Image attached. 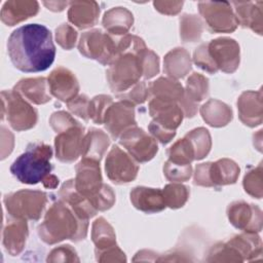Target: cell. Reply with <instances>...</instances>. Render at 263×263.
Masks as SVG:
<instances>
[{
  "label": "cell",
  "instance_id": "16",
  "mask_svg": "<svg viewBox=\"0 0 263 263\" xmlns=\"http://www.w3.org/2000/svg\"><path fill=\"white\" fill-rule=\"evenodd\" d=\"M149 113L153 121L171 130H176L184 118L180 104L164 98L152 97L149 102Z\"/></svg>",
  "mask_w": 263,
  "mask_h": 263
},
{
  "label": "cell",
  "instance_id": "45",
  "mask_svg": "<svg viewBox=\"0 0 263 263\" xmlns=\"http://www.w3.org/2000/svg\"><path fill=\"white\" fill-rule=\"evenodd\" d=\"M193 62L198 68L210 74H215L218 71L209 53L208 43H202L195 49L193 53Z\"/></svg>",
  "mask_w": 263,
  "mask_h": 263
},
{
  "label": "cell",
  "instance_id": "49",
  "mask_svg": "<svg viewBox=\"0 0 263 263\" xmlns=\"http://www.w3.org/2000/svg\"><path fill=\"white\" fill-rule=\"evenodd\" d=\"M91 203L98 212L107 211L115 203V193L109 185L104 184L100 193L91 200Z\"/></svg>",
  "mask_w": 263,
  "mask_h": 263
},
{
  "label": "cell",
  "instance_id": "26",
  "mask_svg": "<svg viewBox=\"0 0 263 263\" xmlns=\"http://www.w3.org/2000/svg\"><path fill=\"white\" fill-rule=\"evenodd\" d=\"M240 168L237 163L228 158H222L215 162H209L208 176L211 187H219L234 184L239 176Z\"/></svg>",
  "mask_w": 263,
  "mask_h": 263
},
{
  "label": "cell",
  "instance_id": "10",
  "mask_svg": "<svg viewBox=\"0 0 263 263\" xmlns=\"http://www.w3.org/2000/svg\"><path fill=\"white\" fill-rule=\"evenodd\" d=\"M105 171L108 179L117 185L134 181L139 173V165L129 154L114 145L105 160Z\"/></svg>",
  "mask_w": 263,
  "mask_h": 263
},
{
  "label": "cell",
  "instance_id": "37",
  "mask_svg": "<svg viewBox=\"0 0 263 263\" xmlns=\"http://www.w3.org/2000/svg\"><path fill=\"white\" fill-rule=\"evenodd\" d=\"M168 160L177 164H190L195 160V154L190 141L184 137L175 142L167 151Z\"/></svg>",
  "mask_w": 263,
  "mask_h": 263
},
{
  "label": "cell",
  "instance_id": "31",
  "mask_svg": "<svg viewBox=\"0 0 263 263\" xmlns=\"http://www.w3.org/2000/svg\"><path fill=\"white\" fill-rule=\"evenodd\" d=\"M228 241L238 251L243 261H253L261 258L262 240L257 233L243 231V233L230 237Z\"/></svg>",
  "mask_w": 263,
  "mask_h": 263
},
{
  "label": "cell",
  "instance_id": "5",
  "mask_svg": "<svg viewBox=\"0 0 263 263\" xmlns=\"http://www.w3.org/2000/svg\"><path fill=\"white\" fill-rule=\"evenodd\" d=\"M47 194L41 190L22 189L6 194L3 198L7 214L11 217L37 221L46 204Z\"/></svg>",
  "mask_w": 263,
  "mask_h": 263
},
{
  "label": "cell",
  "instance_id": "13",
  "mask_svg": "<svg viewBox=\"0 0 263 263\" xmlns=\"http://www.w3.org/2000/svg\"><path fill=\"white\" fill-rule=\"evenodd\" d=\"M226 213L229 222L239 230L254 233L262 230V211L255 204L236 200L227 206Z\"/></svg>",
  "mask_w": 263,
  "mask_h": 263
},
{
  "label": "cell",
  "instance_id": "17",
  "mask_svg": "<svg viewBox=\"0 0 263 263\" xmlns=\"http://www.w3.org/2000/svg\"><path fill=\"white\" fill-rule=\"evenodd\" d=\"M50 95L58 100L68 103L78 96L79 82L72 71L59 66L47 77Z\"/></svg>",
  "mask_w": 263,
  "mask_h": 263
},
{
  "label": "cell",
  "instance_id": "27",
  "mask_svg": "<svg viewBox=\"0 0 263 263\" xmlns=\"http://www.w3.org/2000/svg\"><path fill=\"white\" fill-rule=\"evenodd\" d=\"M103 27L112 36H123L134 24L133 13L124 7H113L105 12L102 20Z\"/></svg>",
  "mask_w": 263,
  "mask_h": 263
},
{
  "label": "cell",
  "instance_id": "1",
  "mask_svg": "<svg viewBox=\"0 0 263 263\" xmlns=\"http://www.w3.org/2000/svg\"><path fill=\"white\" fill-rule=\"evenodd\" d=\"M7 51L12 65L25 73L45 71L55 58L51 32L39 24L15 29L7 40Z\"/></svg>",
  "mask_w": 263,
  "mask_h": 263
},
{
  "label": "cell",
  "instance_id": "48",
  "mask_svg": "<svg viewBox=\"0 0 263 263\" xmlns=\"http://www.w3.org/2000/svg\"><path fill=\"white\" fill-rule=\"evenodd\" d=\"M78 123L79 122L66 111H57L52 113L49 118V124L57 134L68 129Z\"/></svg>",
  "mask_w": 263,
  "mask_h": 263
},
{
  "label": "cell",
  "instance_id": "46",
  "mask_svg": "<svg viewBox=\"0 0 263 263\" xmlns=\"http://www.w3.org/2000/svg\"><path fill=\"white\" fill-rule=\"evenodd\" d=\"M55 40L66 50L72 49L77 40V31L68 24H62L55 29Z\"/></svg>",
  "mask_w": 263,
  "mask_h": 263
},
{
  "label": "cell",
  "instance_id": "30",
  "mask_svg": "<svg viewBox=\"0 0 263 263\" xmlns=\"http://www.w3.org/2000/svg\"><path fill=\"white\" fill-rule=\"evenodd\" d=\"M202 119L213 127H222L227 125L232 119V110L225 103L211 99L200 107Z\"/></svg>",
  "mask_w": 263,
  "mask_h": 263
},
{
  "label": "cell",
  "instance_id": "50",
  "mask_svg": "<svg viewBox=\"0 0 263 263\" xmlns=\"http://www.w3.org/2000/svg\"><path fill=\"white\" fill-rule=\"evenodd\" d=\"M89 99L86 95H78L75 97L73 100L67 103L69 111L82 118L83 120H88L89 115H88V107H89Z\"/></svg>",
  "mask_w": 263,
  "mask_h": 263
},
{
  "label": "cell",
  "instance_id": "21",
  "mask_svg": "<svg viewBox=\"0 0 263 263\" xmlns=\"http://www.w3.org/2000/svg\"><path fill=\"white\" fill-rule=\"evenodd\" d=\"M59 196L60 199L66 202L81 219L88 220L89 218L95 217L98 213L89 199L77 191L74 179H70L62 185L59 191Z\"/></svg>",
  "mask_w": 263,
  "mask_h": 263
},
{
  "label": "cell",
  "instance_id": "22",
  "mask_svg": "<svg viewBox=\"0 0 263 263\" xmlns=\"http://www.w3.org/2000/svg\"><path fill=\"white\" fill-rule=\"evenodd\" d=\"M13 89L28 102L35 105H43L51 100L48 82L45 77L21 79Z\"/></svg>",
  "mask_w": 263,
  "mask_h": 263
},
{
  "label": "cell",
  "instance_id": "24",
  "mask_svg": "<svg viewBox=\"0 0 263 263\" xmlns=\"http://www.w3.org/2000/svg\"><path fill=\"white\" fill-rule=\"evenodd\" d=\"M100 14V6L96 1L70 2L68 20L79 29H87L97 25Z\"/></svg>",
  "mask_w": 263,
  "mask_h": 263
},
{
  "label": "cell",
  "instance_id": "8",
  "mask_svg": "<svg viewBox=\"0 0 263 263\" xmlns=\"http://www.w3.org/2000/svg\"><path fill=\"white\" fill-rule=\"evenodd\" d=\"M198 10L209 30L213 33H231L238 26L237 18L229 2H198Z\"/></svg>",
  "mask_w": 263,
  "mask_h": 263
},
{
  "label": "cell",
  "instance_id": "14",
  "mask_svg": "<svg viewBox=\"0 0 263 263\" xmlns=\"http://www.w3.org/2000/svg\"><path fill=\"white\" fill-rule=\"evenodd\" d=\"M103 124L114 140L118 139L123 132L137 125L135 106L123 100L113 102L105 114Z\"/></svg>",
  "mask_w": 263,
  "mask_h": 263
},
{
  "label": "cell",
  "instance_id": "55",
  "mask_svg": "<svg viewBox=\"0 0 263 263\" xmlns=\"http://www.w3.org/2000/svg\"><path fill=\"white\" fill-rule=\"evenodd\" d=\"M43 4L47 7V9L49 10H52V11H62L64 10V8L70 4L69 2H57V1H53V2H43Z\"/></svg>",
  "mask_w": 263,
  "mask_h": 263
},
{
  "label": "cell",
  "instance_id": "53",
  "mask_svg": "<svg viewBox=\"0 0 263 263\" xmlns=\"http://www.w3.org/2000/svg\"><path fill=\"white\" fill-rule=\"evenodd\" d=\"M183 1H154L153 5L157 11L166 15L178 14L183 6Z\"/></svg>",
  "mask_w": 263,
  "mask_h": 263
},
{
  "label": "cell",
  "instance_id": "4",
  "mask_svg": "<svg viewBox=\"0 0 263 263\" xmlns=\"http://www.w3.org/2000/svg\"><path fill=\"white\" fill-rule=\"evenodd\" d=\"M144 49L138 52L119 53L109 65L106 77L111 90L115 95L127 91L140 81L143 76L141 52Z\"/></svg>",
  "mask_w": 263,
  "mask_h": 263
},
{
  "label": "cell",
  "instance_id": "42",
  "mask_svg": "<svg viewBox=\"0 0 263 263\" xmlns=\"http://www.w3.org/2000/svg\"><path fill=\"white\" fill-rule=\"evenodd\" d=\"M163 174L168 181L181 183L190 179L192 166L191 164H177L167 160L163 165Z\"/></svg>",
  "mask_w": 263,
  "mask_h": 263
},
{
  "label": "cell",
  "instance_id": "34",
  "mask_svg": "<svg viewBox=\"0 0 263 263\" xmlns=\"http://www.w3.org/2000/svg\"><path fill=\"white\" fill-rule=\"evenodd\" d=\"M203 23L195 14H183L180 17V36L184 43H193L200 39Z\"/></svg>",
  "mask_w": 263,
  "mask_h": 263
},
{
  "label": "cell",
  "instance_id": "18",
  "mask_svg": "<svg viewBox=\"0 0 263 263\" xmlns=\"http://www.w3.org/2000/svg\"><path fill=\"white\" fill-rule=\"evenodd\" d=\"M238 117L240 121L250 127L260 125L263 120L262 91H243L237 100Z\"/></svg>",
  "mask_w": 263,
  "mask_h": 263
},
{
  "label": "cell",
  "instance_id": "25",
  "mask_svg": "<svg viewBox=\"0 0 263 263\" xmlns=\"http://www.w3.org/2000/svg\"><path fill=\"white\" fill-rule=\"evenodd\" d=\"M234 6L235 16L238 25L243 28H250L258 35H262L263 26V13H262V1L257 2H232Z\"/></svg>",
  "mask_w": 263,
  "mask_h": 263
},
{
  "label": "cell",
  "instance_id": "20",
  "mask_svg": "<svg viewBox=\"0 0 263 263\" xmlns=\"http://www.w3.org/2000/svg\"><path fill=\"white\" fill-rule=\"evenodd\" d=\"M129 196L133 205L146 214L158 213L166 208L162 190L159 188L137 186L132 189Z\"/></svg>",
  "mask_w": 263,
  "mask_h": 263
},
{
  "label": "cell",
  "instance_id": "29",
  "mask_svg": "<svg viewBox=\"0 0 263 263\" xmlns=\"http://www.w3.org/2000/svg\"><path fill=\"white\" fill-rule=\"evenodd\" d=\"M191 70L189 52L181 47L168 51L163 60V71L170 78L179 79L185 77Z\"/></svg>",
  "mask_w": 263,
  "mask_h": 263
},
{
  "label": "cell",
  "instance_id": "43",
  "mask_svg": "<svg viewBox=\"0 0 263 263\" xmlns=\"http://www.w3.org/2000/svg\"><path fill=\"white\" fill-rule=\"evenodd\" d=\"M149 95H150L149 85H147L145 81H139L127 91L116 95V97L119 100L127 101V102L132 103L134 106H136V105L143 104L144 102H146Z\"/></svg>",
  "mask_w": 263,
  "mask_h": 263
},
{
  "label": "cell",
  "instance_id": "51",
  "mask_svg": "<svg viewBox=\"0 0 263 263\" xmlns=\"http://www.w3.org/2000/svg\"><path fill=\"white\" fill-rule=\"evenodd\" d=\"M96 259L99 262H125L126 257L125 254L118 248L117 245L102 250V251H95Z\"/></svg>",
  "mask_w": 263,
  "mask_h": 263
},
{
  "label": "cell",
  "instance_id": "2",
  "mask_svg": "<svg viewBox=\"0 0 263 263\" xmlns=\"http://www.w3.org/2000/svg\"><path fill=\"white\" fill-rule=\"evenodd\" d=\"M87 229L88 220L79 218L66 202L60 199L47 210L37 232L43 242L54 245L65 239L83 240L87 235Z\"/></svg>",
  "mask_w": 263,
  "mask_h": 263
},
{
  "label": "cell",
  "instance_id": "12",
  "mask_svg": "<svg viewBox=\"0 0 263 263\" xmlns=\"http://www.w3.org/2000/svg\"><path fill=\"white\" fill-rule=\"evenodd\" d=\"M209 53L218 70L224 73H233L240 62V49L238 43L228 37H220L208 43Z\"/></svg>",
  "mask_w": 263,
  "mask_h": 263
},
{
  "label": "cell",
  "instance_id": "52",
  "mask_svg": "<svg viewBox=\"0 0 263 263\" xmlns=\"http://www.w3.org/2000/svg\"><path fill=\"white\" fill-rule=\"evenodd\" d=\"M148 129L150 135L158 142H160L162 145H165L167 143H170L174 137L176 136V130H171L167 129L163 126H161L160 124H158L155 121H151L148 125Z\"/></svg>",
  "mask_w": 263,
  "mask_h": 263
},
{
  "label": "cell",
  "instance_id": "35",
  "mask_svg": "<svg viewBox=\"0 0 263 263\" xmlns=\"http://www.w3.org/2000/svg\"><path fill=\"white\" fill-rule=\"evenodd\" d=\"M191 143L194 154L195 160H200L204 158L212 148V139L209 130L204 127H197L190 130L185 136Z\"/></svg>",
  "mask_w": 263,
  "mask_h": 263
},
{
  "label": "cell",
  "instance_id": "39",
  "mask_svg": "<svg viewBox=\"0 0 263 263\" xmlns=\"http://www.w3.org/2000/svg\"><path fill=\"white\" fill-rule=\"evenodd\" d=\"M208 256V262H243L238 251L228 240L213 246Z\"/></svg>",
  "mask_w": 263,
  "mask_h": 263
},
{
  "label": "cell",
  "instance_id": "38",
  "mask_svg": "<svg viewBox=\"0 0 263 263\" xmlns=\"http://www.w3.org/2000/svg\"><path fill=\"white\" fill-rule=\"evenodd\" d=\"M162 193L166 206L171 209H180L187 202L190 192L187 186L173 182L164 186Z\"/></svg>",
  "mask_w": 263,
  "mask_h": 263
},
{
  "label": "cell",
  "instance_id": "23",
  "mask_svg": "<svg viewBox=\"0 0 263 263\" xmlns=\"http://www.w3.org/2000/svg\"><path fill=\"white\" fill-rule=\"evenodd\" d=\"M38 11L39 3L37 1L11 0L3 4L0 16L2 23L11 27L36 15Z\"/></svg>",
  "mask_w": 263,
  "mask_h": 263
},
{
  "label": "cell",
  "instance_id": "32",
  "mask_svg": "<svg viewBox=\"0 0 263 263\" xmlns=\"http://www.w3.org/2000/svg\"><path fill=\"white\" fill-rule=\"evenodd\" d=\"M149 92L152 97L164 98L182 104L185 97V89L182 84L170 77H159L149 84Z\"/></svg>",
  "mask_w": 263,
  "mask_h": 263
},
{
  "label": "cell",
  "instance_id": "3",
  "mask_svg": "<svg viewBox=\"0 0 263 263\" xmlns=\"http://www.w3.org/2000/svg\"><path fill=\"white\" fill-rule=\"evenodd\" d=\"M51 157L52 149L49 145L43 142L31 143L26 151L12 162L10 173L21 183L35 185L50 174Z\"/></svg>",
  "mask_w": 263,
  "mask_h": 263
},
{
  "label": "cell",
  "instance_id": "19",
  "mask_svg": "<svg viewBox=\"0 0 263 263\" xmlns=\"http://www.w3.org/2000/svg\"><path fill=\"white\" fill-rule=\"evenodd\" d=\"M29 230L27 220L8 215V220L3 228V246L11 256L20 255L26 246Z\"/></svg>",
  "mask_w": 263,
  "mask_h": 263
},
{
  "label": "cell",
  "instance_id": "9",
  "mask_svg": "<svg viewBox=\"0 0 263 263\" xmlns=\"http://www.w3.org/2000/svg\"><path fill=\"white\" fill-rule=\"evenodd\" d=\"M119 143L140 163L151 160L158 151L157 141L137 125L123 132L119 137Z\"/></svg>",
  "mask_w": 263,
  "mask_h": 263
},
{
  "label": "cell",
  "instance_id": "28",
  "mask_svg": "<svg viewBox=\"0 0 263 263\" xmlns=\"http://www.w3.org/2000/svg\"><path fill=\"white\" fill-rule=\"evenodd\" d=\"M110 145V139L106 133L98 128H89L84 135L81 147L82 158L100 161Z\"/></svg>",
  "mask_w": 263,
  "mask_h": 263
},
{
  "label": "cell",
  "instance_id": "11",
  "mask_svg": "<svg viewBox=\"0 0 263 263\" xmlns=\"http://www.w3.org/2000/svg\"><path fill=\"white\" fill-rule=\"evenodd\" d=\"M75 170V188L91 202V200L100 193L104 186L100 161L89 158H82L81 161L76 164Z\"/></svg>",
  "mask_w": 263,
  "mask_h": 263
},
{
  "label": "cell",
  "instance_id": "33",
  "mask_svg": "<svg viewBox=\"0 0 263 263\" xmlns=\"http://www.w3.org/2000/svg\"><path fill=\"white\" fill-rule=\"evenodd\" d=\"M91 239L96 246V251H102L116 245V235L113 227L108 221L99 217L92 223Z\"/></svg>",
  "mask_w": 263,
  "mask_h": 263
},
{
  "label": "cell",
  "instance_id": "36",
  "mask_svg": "<svg viewBox=\"0 0 263 263\" xmlns=\"http://www.w3.org/2000/svg\"><path fill=\"white\" fill-rule=\"evenodd\" d=\"M208 93L209 79L199 73H193L190 75L186 82L185 96L191 102L198 104L208 97Z\"/></svg>",
  "mask_w": 263,
  "mask_h": 263
},
{
  "label": "cell",
  "instance_id": "7",
  "mask_svg": "<svg viewBox=\"0 0 263 263\" xmlns=\"http://www.w3.org/2000/svg\"><path fill=\"white\" fill-rule=\"evenodd\" d=\"M78 50L83 57L109 66L117 55L116 37L100 29L86 31L80 36Z\"/></svg>",
  "mask_w": 263,
  "mask_h": 263
},
{
  "label": "cell",
  "instance_id": "6",
  "mask_svg": "<svg viewBox=\"0 0 263 263\" xmlns=\"http://www.w3.org/2000/svg\"><path fill=\"white\" fill-rule=\"evenodd\" d=\"M2 118H6L16 132L28 130L35 126L38 120L37 110L14 89L2 90Z\"/></svg>",
  "mask_w": 263,
  "mask_h": 263
},
{
  "label": "cell",
  "instance_id": "44",
  "mask_svg": "<svg viewBox=\"0 0 263 263\" xmlns=\"http://www.w3.org/2000/svg\"><path fill=\"white\" fill-rule=\"evenodd\" d=\"M141 61L143 67V77L145 79H150L159 73V58L154 51L145 48L141 52Z\"/></svg>",
  "mask_w": 263,
  "mask_h": 263
},
{
  "label": "cell",
  "instance_id": "15",
  "mask_svg": "<svg viewBox=\"0 0 263 263\" xmlns=\"http://www.w3.org/2000/svg\"><path fill=\"white\" fill-rule=\"evenodd\" d=\"M84 135V127L80 123L58 133L54 138L57 158L66 163L75 161L81 155L82 140Z\"/></svg>",
  "mask_w": 263,
  "mask_h": 263
},
{
  "label": "cell",
  "instance_id": "41",
  "mask_svg": "<svg viewBox=\"0 0 263 263\" xmlns=\"http://www.w3.org/2000/svg\"><path fill=\"white\" fill-rule=\"evenodd\" d=\"M112 103H113V100L110 96L99 95L93 97L89 101V107H88L89 119H91L96 124H103L105 114L108 108L112 105Z\"/></svg>",
  "mask_w": 263,
  "mask_h": 263
},
{
  "label": "cell",
  "instance_id": "40",
  "mask_svg": "<svg viewBox=\"0 0 263 263\" xmlns=\"http://www.w3.org/2000/svg\"><path fill=\"white\" fill-rule=\"evenodd\" d=\"M245 191L255 198H262L263 195V171L262 163H260L257 167L249 171L245 177L242 182Z\"/></svg>",
  "mask_w": 263,
  "mask_h": 263
},
{
  "label": "cell",
  "instance_id": "47",
  "mask_svg": "<svg viewBox=\"0 0 263 263\" xmlns=\"http://www.w3.org/2000/svg\"><path fill=\"white\" fill-rule=\"evenodd\" d=\"M47 262H79L80 259L75 249L70 245H62L52 249L47 258Z\"/></svg>",
  "mask_w": 263,
  "mask_h": 263
},
{
  "label": "cell",
  "instance_id": "54",
  "mask_svg": "<svg viewBox=\"0 0 263 263\" xmlns=\"http://www.w3.org/2000/svg\"><path fill=\"white\" fill-rule=\"evenodd\" d=\"M59 179L57 176L52 175V174H49L47 177H45V179L42 181L43 183V186L45 188H48V189H54L58 187L59 185Z\"/></svg>",
  "mask_w": 263,
  "mask_h": 263
}]
</instances>
